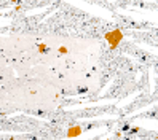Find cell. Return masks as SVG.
Listing matches in <instances>:
<instances>
[{
  "instance_id": "1",
  "label": "cell",
  "mask_w": 158,
  "mask_h": 140,
  "mask_svg": "<svg viewBox=\"0 0 158 140\" xmlns=\"http://www.w3.org/2000/svg\"><path fill=\"white\" fill-rule=\"evenodd\" d=\"M105 40H107L110 49H115L121 43V40H123V34L120 30H110V32L105 34Z\"/></svg>"
},
{
  "instance_id": "2",
  "label": "cell",
  "mask_w": 158,
  "mask_h": 140,
  "mask_svg": "<svg viewBox=\"0 0 158 140\" xmlns=\"http://www.w3.org/2000/svg\"><path fill=\"white\" fill-rule=\"evenodd\" d=\"M80 134H83L82 126H70L69 131H67V134H66V137L67 139H74V137H78Z\"/></svg>"
},
{
  "instance_id": "3",
  "label": "cell",
  "mask_w": 158,
  "mask_h": 140,
  "mask_svg": "<svg viewBox=\"0 0 158 140\" xmlns=\"http://www.w3.org/2000/svg\"><path fill=\"white\" fill-rule=\"evenodd\" d=\"M37 51L40 53V54H43V53H48V46H46L45 43H40L37 46Z\"/></svg>"
},
{
  "instance_id": "4",
  "label": "cell",
  "mask_w": 158,
  "mask_h": 140,
  "mask_svg": "<svg viewBox=\"0 0 158 140\" xmlns=\"http://www.w3.org/2000/svg\"><path fill=\"white\" fill-rule=\"evenodd\" d=\"M69 53V48H67V46H61V48H59V54H67Z\"/></svg>"
},
{
  "instance_id": "5",
  "label": "cell",
  "mask_w": 158,
  "mask_h": 140,
  "mask_svg": "<svg viewBox=\"0 0 158 140\" xmlns=\"http://www.w3.org/2000/svg\"><path fill=\"white\" fill-rule=\"evenodd\" d=\"M10 140H13V139H10Z\"/></svg>"
}]
</instances>
